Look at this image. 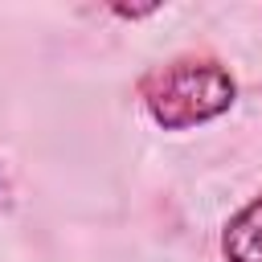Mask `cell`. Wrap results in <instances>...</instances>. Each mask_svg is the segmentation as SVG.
Listing matches in <instances>:
<instances>
[{
	"label": "cell",
	"mask_w": 262,
	"mask_h": 262,
	"mask_svg": "<svg viewBox=\"0 0 262 262\" xmlns=\"http://www.w3.org/2000/svg\"><path fill=\"white\" fill-rule=\"evenodd\" d=\"M111 12H115V16H123V20H143V16L160 12V4H143V8H123V4H111Z\"/></svg>",
	"instance_id": "cell-3"
},
{
	"label": "cell",
	"mask_w": 262,
	"mask_h": 262,
	"mask_svg": "<svg viewBox=\"0 0 262 262\" xmlns=\"http://www.w3.org/2000/svg\"><path fill=\"white\" fill-rule=\"evenodd\" d=\"M147 119L164 131H192L233 111L237 82L213 53H180L151 66L135 86Z\"/></svg>",
	"instance_id": "cell-1"
},
{
	"label": "cell",
	"mask_w": 262,
	"mask_h": 262,
	"mask_svg": "<svg viewBox=\"0 0 262 262\" xmlns=\"http://www.w3.org/2000/svg\"><path fill=\"white\" fill-rule=\"evenodd\" d=\"M221 258L225 262H262V192L250 196L221 229Z\"/></svg>",
	"instance_id": "cell-2"
}]
</instances>
